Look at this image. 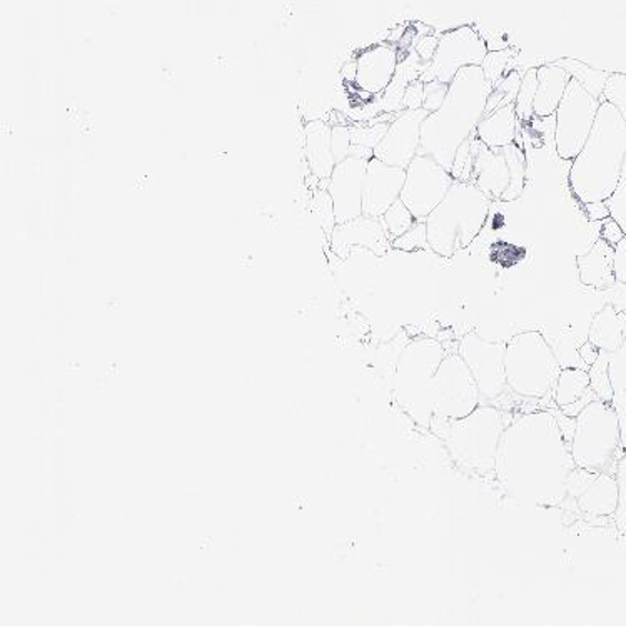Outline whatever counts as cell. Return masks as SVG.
<instances>
[{
  "label": "cell",
  "mask_w": 626,
  "mask_h": 626,
  "mask_svg": "<svg viewBox=\"0 0 626 626\" xmlns=\"http://www.w3.org/2000/svg\"><path fill=\"white\" fill-rule=\"evenodd\" d=\"M576 470L555 414L533 411L506 425L496 453L495 479L509 498L546 508L563 505Z\"/></svg>",
  "instance_id": "6da1fadb"
},
{
  "label": "cell",
  "mask_w": 626,
  "mask_h": 626,
  "mask_svg": "<svg viewBox=\"0 0 626 626\" xmlns=\"http://www.w3.org/2000/svg\"><path fill=\"white\" fill-rule=\"evenodd\" d=\"M492 91L493 84L486 81L482 65L463 68L450 84L442 108L423 122L420 154L432 155L446 171H452L460 145L475 134L485 118Z\"/></svg>",
  "instance_id": "7a4b0ae2"
},
{
  "label": "cell",
  "mask_w": 626,
  "mask_h": 626,
  "mask_svg": "<svg viewBox=\"0 0 626 626\" xmlns=\"http://www.w3.org/2000/svg\"><path fill=\"white\" fill-rule=\"evenodd\" d=\"M626 155V124L609 102L603 101L588 141L572 161L569 185L582 204L606 201L618 184Z\"/></svg>",
  "instance_id": "3957f363"
},
{
  "label": "cell",
  "mask_w": 626,
  "mask_h": 626,
  "mask_svg": "<svg viewBox=\"0 0 626 626\" xmlns=\"http://www.w3.org/2000/svg\"><path fill=\"white\" fill-rule=\"evenodd\" d=\"M505 413L479 404L468 416L443 420L433 416L430 432L438 436L456 466L470 475L495 476L496 453L505 432Z\"/></svg>",
  "instance_id": "277c9868"
},
{
  "label": "cell",
  "mask_w": 626,
  "mask_h": 626,
  "mask_svg": "<svg viewBox=\"0 0 626 626\" xmlns=\"http://www.w3.org/2000/svg\"><path fill=\"white\" fill-rule=\"evenodd\" d=\"M489 205L488 195L473 182H453L448 194L425 221L433 253L453 258L466 250L485 228Z\"/></svg>",
  "instance_id": "5b68a950"
},
{
  "label": "cell",
  "mask_w": 626,
  "mask_h": 626,
  "mask_svg": "<svg viewBox=\"0 0 626 626\" xmlns=\"http://www.w3.org/2000/svg\"><path fill=\"white\" fill-rule=\"evenodd\" d=\"M445 346L435 337H416L401 351L394 373V396L404 414L422 428H432L433 377L446 356Z\"/></svg>",
  "instance_id": "8992f818"
},
{
  "label": "cell",
  "mask_w": 626,
  "mask_h": 626,
  "mask_svg": "<svg viewBox=\"0 0 626 626\" xmlns=\"http://www.w3.org/2000/svg\"><path fill=\"white\" fill-rule=\"evenodd\" d=\"M562 373L558 357L539 331H522L505 344L508 390L526 400H543Z\"/></svg>",
  "instance_id": "52a82bcc"
},
{
  "label": "cell",
  "mask_w": 626,
  "mask_h": 626,
  "mask_svg": "<svg viewBox=\"0 0 626 626\" xmlns=\"http://www.w3.org/2000/svg\"><path fill=\"white\" fill-rule=\"evenodd\" d=\"M622 445V428L615 407L608 401H589L575 417L569 442L576 468L588 473L606 472Z\"/></svg>",
  "instance_id": "ba28073f"
},
{
  "label": "cell",
  "mask_w": 626,
  "mask_h": 626,
  "mask_svg": "<svg viewBox=\"0 0 626 626\" xmlns=\"http://www.w3.org/2000/svg\"><path fill=\"white\" fill-rule=\"evenodd\" d=\"M482 393L458 353L446 354L440 364L432 386L433 416L460 420L482 404Z\"/></svg>",
  "instance_id": "9c48e42d"
},
{
  "label": "cell",
  "mask_w": 626,
  "mask_h": 626,
  "mask_svg": "<svg viewBox=\"0 0 626 626\" xmlns=\"http://www.w3.org/2000/svg\"><path fill=\"white\" fill-rule=\"evenodd\" d=\"M602 101L576 79H569L555 112V145L559 158L573 161L588 141Z\"/></svg>",
  "instance_id": "30bf717a"
},
{
  "label": "cell",
  "mask_w": 626,
  "mask_h": 626,
  "mask_svg": "<svg viewBox=\"0 0 626 626\" xmlns=\"http://www.w3.org/2000/svg\"><path fill=\"white\" fill-rule=\"evenodd\" d=\"M453 182L452 172L446 171L436 159L417 152L406 168V181L400 199L410 209L414 220L426 221L448 194Z\"/></svg>",
  "instance_id": "8fae6325"
},
{
  "label": "cell",
  "mask_w": 626,
  "mask_h": 626,
  "mask_svg": "<svg viewBox=\"0 0 626 626\" xmlns=\"http://www.w3.org/2000/svg\"><path fill=\"white\" fill-rule=\"evenodd\" d=\"M488 54V46L472 26H462L445 32L440 38L435 58L428 69L420 75V81H442L452 84L463 68L482 65Z\"/></svg>",
  "instance_id": "7c38bea8"
},
{
  "label": "cell",
  "mask_w": 626,
  "mask_h": 626,
  "mask_svg": "<svg viewBox=\"0 0 626 626\" xmlns=\"http://www.w3.org/2000/svg\"><path fill=\"white\" fill-rule=\"evenodd\" d=\"M458 354L472 371L483 400H499L506 393L505 344L468 333L460 341Z\"/></svg>",
  "instance_id": "4fadbf2b"
},
{
  "label": "cell",
  "mask_w": 626,
  "mask_h": 626,
  "mask_svg": "<svg viewBox=\"0 0 626 626\" xmlns=\"http://www.w3.org/2000/svg\"><path fill=\"white\" fill-rule=\"evenodd\" d=\"M428 115L425 109L397 112L383 141L374 149V158L394 168L406 169L422 148V125Z\"/></svg>",
  "instance_id": "5bb4252c"
},
{
  "label": "cell",
  "mask_w": 626,
  "mask_h": 626,
  "mask_svg": "<svg viewBox=\"0 0 626 626\" xmlns=\"http://www.w3.org/2000/svg\"><path fill=\"white\" fill-rule=\"evenodd\" d=\"M367 162L364 159L350 158L337 162L333 174L327 179L326 189L333 199L337 224L350 223L363 216V189Z\"/></svg>",
  "instance_id": "9a60e30c"
},
{
  "label": "cell",
  "mask_w": 626,
  "mask_h": 626,
  "mask_svg": "<svg viewBox=\"0 0 626 626\" xmlns=\"http://www.w3.org/2000/svg\"><path fill=\"white\" fill-rule=\"evenodd\" d=\"M331 250L341 260H347L356 250H366L374 256H386L393 248L390 234L380 218L360 216L350 223L337 224L330 236Z\"/></svg>",
  "instance_id": "2e32d148"
},
{
  "label": "cell",
  "mask_w": 626,
  "mask_h": 626,
  "mask_svg": "<svg viewBox=\"0 0 626 626\" xmlns=\"http://www.w3.org/2000/svg\"><path fill=\"white\" fill-rule=\"evenodd\" d=\"M404 181L406 169L394 168L376 158L371 159L364 178V216L383 218L387 209L401 198Z\"/></svg>",
  "instance_id": "e0dca14e"
},
{
  "label": "cell",
  "mask_w": 626,
  "mask_h": 626,
  "mask_svg": "<svg viewBox=\"0 0 626 626\" xmlns=\"http://www.w3.org/2000/svg\"><path fill=\"white\" fill-rule=\"evenodd\" d=\"M397 64V52L393 46L377 44L366 49L357 55L354 84L367 94H383L396 75Z\"/></svg>",
  "instance_id": "ac0fdd59"
},
{
  "label": "cell",
  "mask_w": 626,
  "mask_h": 626,
  "mask_svg": "<svg viewBox=\"0 0 626 626\" xmlns=\"http://www.w3.org/2000/svg\"><path fill=\"white\" fill-rule=\"evenodd\" d=\"M569 495L575 496L579 512L589 516L615 515L619 506V485L608 473H589L586 483L576 485Z\"/></svg>",
  "instance_id": "d6986e66"
},
{
  "label": "cell",
  "mask_w": 626,
  "mask_h": 626,
  "mask_svg": "<svg viewBox=\"0 0 626 626\" xmlns=\"http://www.w3.org/2000/svg\"><path fill=\"white\" fill-rule=\"evenodd\" d=\"M479 191L488 195L489 201L502 199L503 192L508 188L509 172L502 149L493 151L479 141L473 165L472 181Z\"/></svg>",
  "instance_id": "ffe728a7"
},
{
  "label": "cell",
  "mask_w": 626,
  "mask_h": 626,
  "mask_svg": "<svg viewBox=\"0 0 626 626\" xmlns=\"http://www.w3.org/2000/svg\"><path fill=\"white\" fill-rule=\"evenodd\" d=\"M304 155L307 169L316 181H327L336 168L331 148V125L324 121H310L304 128Z\"/></svg>",
  "instance_id": "44dd1931"
},
{
  "label": "cell",
  "mask_w": 626,
  "mask_h": 626,
  "mask_svg": "<svg viewBox=\"0 0 626 626\" xmlns=\"http://www.w3.org/2000/svg\"><path fill=\"white\" fill-rule=\"evenodd\" d=\"M613 256H615V248L599 238L589 248L588 253L576 258L579 281L585 286L595 287V290H608V287H612L616 283Z\"/></svg>",
  "instance_id": "7402d4cb"
},
{
  "label": "cell",
  "mask_w": 626,
  "mask_h": 626,
  "mask_svg": "<svg viewBox=\"0 0 626 626\" xmlns=\"http://www.w3.org/2000/svg\"><path fill=\"white\" fill-rule=\"evenodd\" d=\"M588 341L602 353H618L626 344V311L603 306L589 324Z\"/></svg>",
  "instance_id": "603a6c76"
},
{
  "label": "cell",
  "mask_w": 626,
  "mask_h": 626,
  "mask_svg": "<svg viewBox=\"0 0 626 626\" xmlns=\"http://www.w3.org/2000/svg\"><path fill=\"white\" fill-rule=\"evenodd\" d=\"M593 393L589 386L588 371L579 367H565L556 380L553 397L556 406L563 411L565 416L576 417V414L589 403L588 396Z\"/></svg>",
  "instance_id": "cb8c5ba5"
},
{
  "label": "cell",
  "mask_w": 626,
  "mask_h": 626,
  "mask_svg": "<svg viewBox=\"0 0 626 626\" xmlns=\"http://www.w3.org/2000/svg\"><path fill=\"white\" fill-rule=\"evenodd\" d=\"M569 79L572 75L559 65H539L538 88H536L535 104H533L536 118L548 119L555 115Z\"/></svg>",
  "instance_id": "d4e9b609"
},
{
  "label": "cell",
  "mask_w": 626,
  "mask_h": 626,
  "mask_svg": "<svg viewBox=\"0 0 626 626\" xmlns=\"http://www.w3.org/2000/svg\"><path fill=\"white\" fill-rule=\"evenodd\" d=\"M516 122H518V115H516L515 104L503 105L482 119L476 128V135L483 144L488 145L493 151H499L515 142Z\"/></svg>",
  "instance_id": "484cf974"
},
{
  "label": "cell",
  "mask_w": 626,
  "mask_h": 626,
  "mask_svg": "<svg viewBox=\"0 0 626 626\" xmlns=\"http://www.w3.org/2000/svg\"><path fill=\"white\" fill-rule=\"evenodd\" d=\"M503 155L506 159V165H508L509 182L506 191L503 192L502 201L512 202L516 199L522 198L523 191H525L526 182V158L525 151L519 148L516 142L506 145L502 149Z\"/></svg>",
  "instance_id": "4316f807"
},
{
  "label": "cell",
  "mask_w": 626,
  "mask_h": 626,
  "mask_svg": "<svg viewBox=\"0 0 626 626\" xmlns=\"http://www.w3.org/2000/svg\"><path fill=\"white\" fill-rule=\"evenodd\" d=\"M555 64L565 69L589 94L595 95L596 99L603 102V89H605L606 81H608V72L589 68L588 64L576 61V59H559Z\"/></svg>",
  "instance_id": "83f0119b"
},
{
  "label": "cell",
  "mask_w": 626,
  "mask_h": 626,
  "mask_svg": "<svg viewBox=\"0 0 626 626\" xmlns=\"http://www.w3.org/2000/svg\"><path fill=\"white\" fill-rule=\"evenodd\" d=\"M310 209L321 230L326 233V236H331L334 228L337 226V221L336 213H334L333 199H331L326 188L314 189L313 195H311Z\"/></svg>",
  "instance_id": "f1b7e54d"
},
{
  "label": "cell",
  "mask_w": 626,
  "mask_h": 626,
  "mask_svg": "<svg viewBox=\"0 0 626 626\" xmlns=\"http://www.w3.org/2000/svg\"><path fill=\"white\" fill-rule=\"evenodd\" d=\"M380 220L383 223L384 230L390 234L391 243L396 238L403 236L406 231H410L416 224V220H414L410 209L406 208V204L401 199H397Z\"/></svg>",
  "instance_id": "f546056e"
},
{
  "label": "cell",
  "mask_w": 626,
  "mask_h": 626,
  "mask_svg": "<svg viewBox=\"0 0 626 626\" xmlns=\"http://www.w3.org/2000/svg\"><path fill=\"white\" fill-rule=\"evenodd\" d=\"M478 135L472 134L456 151L455 161L452 165V175L455 181L470 182L473 175V165H475L476 152H478Z\"/></svg>",
  "instance_id": "4dcf8cb0"
},
{
  "label": "cell",
  "mask_w": 626,
  "mask_h": 626,
  "mask_svg": "<svg viewBox=\"0 0 626 626\" xmlns=\"http://www.w3.org/2000/svg\"><path fill=\"white\" fill-rule=\"evenodd\" d=\"M536 88H538V69H529L523 75L518 95H516L515 111L519 121L529 122L535 118L533 104H535Z\"/></svg>",
  "instance_id": "1f68e13d"
},
{
  "label": "cell",
  "mask_w": 626,
  "mask_h": 626,
  "mask_svg": "<svg viewBox=\"0 0 626 626\" xmlns=\"http://www.w3.org/2000/svg\"><path fill=\"white\" fill-rule=\"evenodd\" d=\"M391 122L380 121V119H371L364 124L353 125L351 128V139L353 144L364 145V148L376 149L380 142L386 135Z\"/></svg>",
  "instance_id": "d6a6232c"
},
{
  "label": "cell",
  "mask_w": 626,
  "mask_h": 626,
  "mask_svg": "<svg viewBox=\"0 0 626 626\" xmlns=\"http://www.w3.org/2000/svg\"><path fill=\"white\" fill-rule=\"evenodd\" d=\"M609 363L599 354L598 360L589 366V386L593 394L599 400L612 403L615 391H613L612 380H609Z\"/></svg>",
  "instance_id": "836d02e7"
},
{
  "label": "cell",
  "mask_w": 626,
  "mask_h": 626,
  "mask_svg": "<svg viewBox=\"0 0 626 626\" xmlns=\"http://www.w3.org/2000/svg\"><path fill=\"white\" fill-rule=\"evenodd\" d=\"M518 54L516 49H502V51H488L485 61H483L482 69L485 72L486 81L492 82L493 85L508 72L509 61Z\"/></svg>",
  "instance_id": "e575fe53"
},
{
  "label": "cell",
  "mask_w": 626,
  "mask_h": 626,
  "mask_svg": "<svg viewBox=\"0 0 626 626\" xmlns=\"http://www.w3.org/2000/svg\"><path fill=\"white\" fill-rule=\"evenodd\" d=\"M606 205H608L609 209V216L622 226L623 233H625L626 236V155L618 184H616L613 194L606 199Z\"/></svg>",
  "instance_id": "d590c367"
},
{
  "label": "cell",
  "mask_w": 626,
  "mask_h": 626,
  "mask_svg": "<svg viewBox=\"0 0 626 626\" xmlns=\"http://www.w3.org/2000/svg\"><path fill=\"white\" fill-rule=\"evenodd\" d=\"M393 250L406 251V253H413V251L420 250H432L428 243V233H426L425 221H416L413 228L403 236L393 240Z\"/></svg>",
  "instance_id": "8d00e7d4"
},
{
  "label": "cell",
  "mask_w": 626,
  "mask_h": 626,
  "mask_svg": "<svg viewBox=\"0 0 626 626\" xmlns=\"http://www.w3.org/2000/svg\"><path fill=\"white\" fill-rule=\"evenodd\" d=\"M603 101L609 102L626 124V74H609L603 89Z\"/></svg>",
  "instance_id": "74e56055"
},
{
  "label": "cell",
  "mask_w": 626,
  "mask_h": 626,
  "mask_svg": "<svg viewBox=\"0 0 626 626\" xmlns=\"http://www.w3.org/2000/svg\"><path fill=\"white\" fill-rule=\"evenodd\" d=\"M351 145H353V139H351L350 125H333V128H331V148H333L336 164L350 158Z\"/></svg>",
  "instance_id": "f35d334b"
},
{
  "label": "cell",
  "mask_w": 626,
  "mask_h": 626,
  "mask_svg": "<svg viewBox=\"0 0 626 626\" xmlns=\"http://www.w3.org/2000/svg\"><path fill=\"white\" fill-rule=\"evenodd\" d=\"M450 84L442 81H430L425 84V101H423V109L428 111L430 114L438 111L445 102L446 94H448Z\"/></svg>",
  "instance_id": "ab89813d"
},
{
  "label": "cell",
  "mask_w": 626,
  "mask_h": 626,
  "mask_svg": "<svg viewBox=\"0 0 626 626\" xmlns=\"http://www.w3.org/2000/svg\"><path fill=\"white\" fill-rule=\"evenodd\" d=\"M522 81L523 75L519 74V72L512 71L506 72V74L503 75V78L499 79V81L496 82L495 85H493V89H495V91L502 92L503 98H505L503 105L515 104L516 95H518Z\"/></svg>",
  "instance_id": "60d3db41"
},
{
  "label": "cell",
  "mask_w": 626,
  "mask_h": 626,
  "mask_svg": "<svg viewBox=\"0 0 626 626\" xmlns=\"http://www.w3.org/2000/svg\"><path fill=\"white\" fill-rule=\"evenodd\" d=\"M423 101H425V82L416 81L411 82L407 85L406 91L403 95V111H414V109H423Z\"/></svg>",
  "instance_id": "b9f144b4"
},
{
  "label": "cell",
  "mask_w": 626,
  "mask_h": 626,
  "mask_svg": "<svg viewBox=\"0 0 626 626\" xmlns=\"http://www.w3.org/2000/svg\"><path fill=\"white\" fill-rule=\"evenodd\" d=\"M613 270H615L616 283L626 284V236L615 246Z\"/></svg>",
  "instance_id": "7bdbcfd3"
},
{
  "label": "cell",
  "mask_w": 626,
  "mask_h": 626,
  "mask_svg": "<svg viewBox=\"0 0 626 626\" xmlns=\"http://www.w3.org/2000/svg\"><path fill=\"white\" fill-rule=\"evenodd\" d=\"M440 39L435 36H423L416 44V54L420 55L422 62L430 65V62L435 58L436 49H438Z\"/></svg>",
  "instance_id": "ee69618b"
},
{
  "label": "cell",
  "mask_w": 626,
  "mask_h": 626,
  "mask_svg": "<svg viewBox=\"0 0 626 626\" xmlns=\"http://www.w3.org/2000/svg\"><path fill=\"white\" fill-rule=\"evenodd\" d=\"M623 238H625V233H623L622 226H619L612 216L606 218V220L603 221L602 240H605L606 243L615 248Z\"/></svg>",
  "instance_id": "f6af8a7d"
},
{
  "label": "cell",
  "mask_w": 626,
  "mask_h": 626,
  "mask_svg": "<svg viewBox=\"0 0 626 626\" xmlns=\"http://www.w3.org/2000/svg\"><path fill=\"white\" fill-rule=\"evenodd\" d=\"M583 208H585V213L589 221H595V223L609 218V209L606 205V201L586 202V204H583Z\"/></svg>",
  "instance_id": "bcb514c9"
},
{
  "label": "cell",
  "mask_w": 626,
  "mask_h": 626,
  "mask_svg": "<svg viewBox=\"0 0 626 626\" xmlns=\"http://www.w3.org/2000/svg\"><path fill=\"white\" fill-rule=\"evenodd\" d=\"M599 354H602V351H599L598 347L593 346L589 341H586V343L579 347V356H582L583 363L588 364V366H592V364L598 360Z\"/></svg>",
  "instance_id": "7dc6e473"
},
{
  "label": "cell",
  "mask_w": 626,
  "mask_h": 626,
  "mask_svg": "<svg viewBox=\"0 0 626 626\" xmlns=\"http://www.w3.org/2000/svg\"><path fill=\"white\" fill-rule=\"evenodd\" d=\"M350 155L357 159H364V161H371L374 158V151L370 148H364V145H351Z\"/></svg>",
  "instance_id": "c3c4849f"
}]
</instances>
